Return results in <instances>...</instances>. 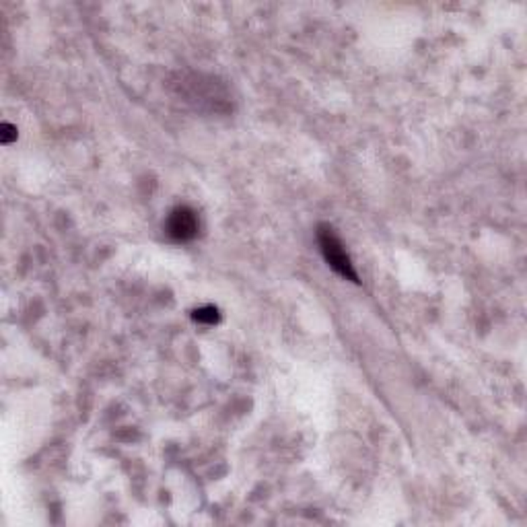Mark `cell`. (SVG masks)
<instances>
[{"label":"cell","instance_id":"cell-2","mask_svg":"<svg viewBox=\"0 0 527 527\" xmlns=\"http://www.w3.org/2000/svg\"><path fill=\"white\" fill-rule=\"evenodd\" d=\"M198 229L200 220L196 211H192L190 206H177L167 219V235L179 243L192 241L198 235Z\"/></svg>","mask_w":527,"mask_h":527},{"label":"cell","instance_id":"cell-3","mask_svg":"<svg viewBox=\"0 0 527 527\" xmlns=\"http://www.w3.org/2000/svg\"><path fill=\"white\" fill-rule=\"evenodd\" d=\"M194 319L200 323H215V321H219V311L215 307H202L194 311Z\"/></svg>","mask_w":527,"mask_h":527},{"label":"cell","instance_id":"cell-4","mask_svg":"<svg viewBox=\"0 0 527 527\" xmlns=\"http://www.w3.org/2000/svg\"><path fill=\"white\" fill-rule=\"evenodd\" d=\"M10 132H17L13 126H8V124H2V142H10L17 134H10Z\"/></svg>","mask_w":527,"mask_h":527},{"label":"cell","instance_id":"cell-1","mask_svg":"<svg viewBox=\"0 0 527 527\" xmlns=\"http://www.w3.org/2000/svg\"><path fill=\"white\" fill-rule=\"evenodd\" d=\"M317 239H319V247H321V254L326 258V262L330 264V268H334L340 276L349 278L352 282H358V276L352 268L351 258L342 245V241L338 239V235L334 233L332 227H319V233H317Z\"/></svg>","mask_w":527,"mask_h":527}]
</instances>
